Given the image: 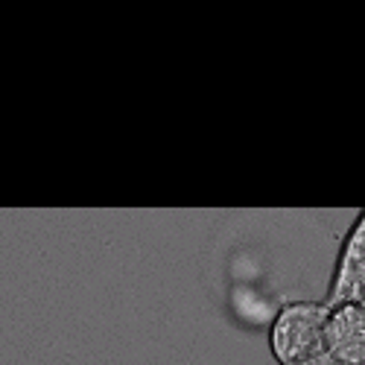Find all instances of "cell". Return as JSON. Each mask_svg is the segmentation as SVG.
<instances>
[{"label":"cell","instance_id":"2","mask_svg":"<svg viewBox=\"0 0 365 365\" xmlns=\"http://www.w3.org/2000/svg\"><path fill=\"white\" fill-rule=\"evenodd\" d=\"M324 348L336 365H365V304L342 301L330 307Z\"/></svg>","mask_w":365,"mask_h":365},{"label":"cell","instance_id":"1","mask_svg":"<svg viewBox=\"0 0 365 365\" xmlns=\"http://www.w3.org/2000/svg\"><path fill=\"white\" fill-rule=\"evenodd\" d=\"M330 304L287 301L269 324V348L281 365H319L327 359L324 327Z\"/></svg>","mask_w":365,"mask_h":365}]
</instances>
